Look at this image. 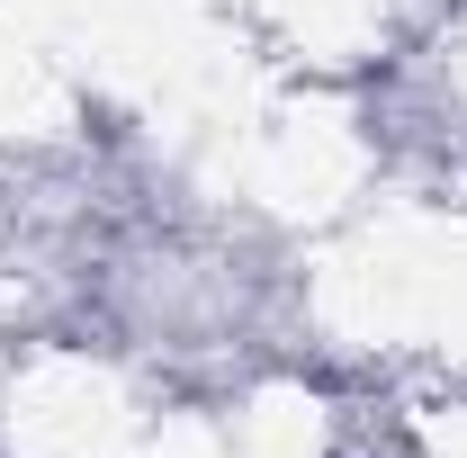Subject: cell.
I'll use <instances>...</instances> for the list:
<instances>
[]
</instances>
